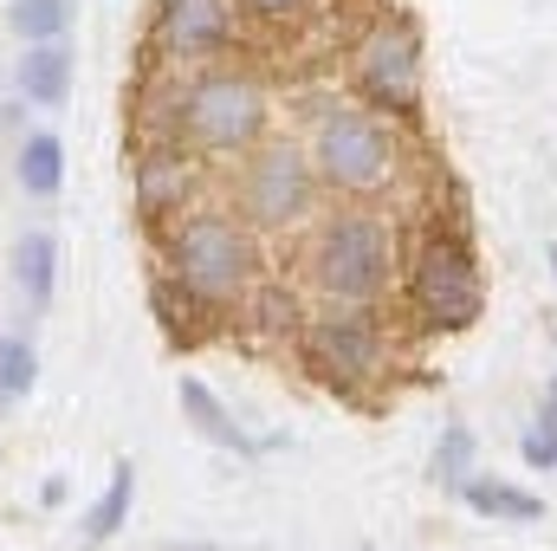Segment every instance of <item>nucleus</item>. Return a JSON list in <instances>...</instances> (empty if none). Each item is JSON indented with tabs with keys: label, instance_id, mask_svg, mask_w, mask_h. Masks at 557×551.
<instances>
[{
	"label": "nucleus",
	"instance_id": "f257e3e1",
	"mask_svg": "<svg viewBox=\"0 0 557 551\" xmlns=\"http://www.w3.org/2000/svg\"><path fill=\"white\" fill-rule=\"evenodd\" d=\"M260 234L234 215V208H188L169 228V273L182 285L188 305L201 311H234L253 285H260Z\"/></svg>",
	"mask_w": 557,
	"mask_h": 551
},
{
	"label": "nucleus",
	"instance_id": "f03ea898",
	"mask_svg": "<svg viewBox=\"0 0 557 551\" xmlns=\"http://www.w3.org/2000/svg\"><path fill=\"white\" fill-rule=\"evenodd\" d=\"M305 273L337 305H383L396 292V279H403V234H396L389 215L344 208L311 234Z\"/></svg>",
	"mask_w": 557,
	"mask_h": 551
},
{
	"label": "nucleus",
	"instance_id": "7ed1b4c3",
	"mask_svg": "<svg viewBox=\"0 0 557 551\" xmlns=\"http://www.w3.org/2000/svg\"><path fill=\"white\" fill-rule=\"evenodd\" d=\"M267 85L240 65H208L175 91V118L162 137H175L182 149L201 156H247L253 143H267Z\"/></svg>",
	"mask_w": 557,
	"mask_h": 551
},
{
	"label": "nucleus",
	"instance_id": "20e7f679",
	"mask_svg": "<svg viewBox=\"0 0 557 551\" xmlns=\"http://www.w3.org/2000/svg\"><path fill=\"white\" fill-rule=\"evenodd\" d=\"M403 292L416 305V318L428 331H473L480 311H486V273H480V254L460 228L434 221L421 228L416 247L403 254Z\"/></svg>",
	"mask_w": 557,
	"mask_h": 551
},
{
	"label": "nucleus",
	"instance_id": "39448f33",
	"mask_svg": "<svg viewBox=\"0 0 557 551\" xmlns=\"http://www.w3.org/2000/svg\"><path fill=\"white\" fill-rule=\"evenodd\" d=\"M305 156H311V175H318V188H331V195H383V188H396V175H403V131H396V118H383V111H331V118H318V131L305 143Z\"/></svg>",
	"mask_w": 557,
	"mask_h": 551
},
{
	"label": "nucleus",
	"instance_id": "423d86ee",
	"mask_svg": "<svg viewBox=\"0 0 557 551\" xmlns=\"http://www.w3.org/2000/svg\"><path fill=\"white\" fill-rule=\"evenodd\" d=\"M318 208V175H311V156L305 143L292 137H267L240 156V182H234V215L253 228V234H292L305 228Z\"/></svg>",
	"mask_w": 557,
	"mask_h": 551
},
{
	"label": "nucleus",
	"instance_id": "0eeeda50",
	"mask_svg": "<svg viewBox=\"0 0 557 551\" xmlns=\"http://www.w3.org/2000/svg\"><path fill=\"white\" fill-rule=\"evenodd\" d=\"M298 364L337 390V396H357L363 383H376L389 370V338L383 325L370 318V305H344V311H311L298 325Z\"/></svg>",
	"mask_w": 557,
	"mask_h": 551
},
{
	"label": "nucleus",
	"instance_id": "6e6552de",
	"mask_svg": "<svg viewBox=\"0 0 557 551\" xmlns=\"http://www.w3.org/2000/svg\"><path fill=\"white\" fill-rule=\"evenodd\" d=\"M350 85L383 118H416L421 111V33L403 13H376L350 39Z\"/></svg>",
	"mask_w": 557,
	"mask_h": 551
},
{
	"label": "nucleus",
	"instance_id": "1a4fd4ad",
	"mask_svg": "<svg viewBox=\"0 0 557 551\" xmlns=\"http://www.w3.org/2000/svg\"><path fill=\"white\" fill-rule=\"evenodd\" d=\"M240 7L234 0H156V52L162 59H221L234 52Z\"/></svg>",
	"mask_w": 557,
	"mask_h": 551
},
{
	"label": "nucleus",
	"instance_id": "9d476101",
	"mask_svg": "<svg viewBox=\"0 0 557 551\" xmlns=\"http://www.w3.org/2000/svg\"><path fill=\"white\" fill-rule=\"evenodd\" d=\"M131 195H137L143 221H175L188 215V195H195V169H188V149L175 137H149L131 162Z\"/></svg>",
	"mask_w": 557,
	"mask_h": 551
},
{
	"label": "nucleus",
	"instance_id": "9b49d317",
	"mask_svg": "<svg viewBox=\"0 0 557 551\" xmlns=\"http://www.w3.org/2000/svg\"><path fill=\"white\" fill-rule=\"evenodd\" d=\"M72 78H78V59H72V39H46V46H26L13 59V91L39 111H59L72 98Z\"/></svg>",
	"mask_w": 557,
	"mask_h": 551
},
{
	"label": "nucleus",
	"instance_id": "f8f14e48",
	"mask_svg": "<svg viewBox=\"0 0 557 551\" xmlns=\"http://www.w3.org/2000/svg\"><path fill=\"white\" fill-rule=\"evenodd\" d=\"M175 403H182L188 428H195L201 441H214V448H227V454H260V448H267L260 434H247V428L234 421V409H227L201 377H182V383H175Z\"/></svg>",
	"mask_w": 557,
	"mask_h": 551
},
{
	"label": "nucleus",
	"instance_id": "ddd939ff",
	"mask_svg": "<svg viewBox=\"0 0 557 551\" xmlns=\"http://www.w3.org/2000/svg\"><path fill=\"white\" fill-rule=\"evenodd\" d=\"M7 279H13V292H20L33 311H46L52 292H59V241H52L46 228H26V234L13 241V254H7Z\"/></svg>",
	"mask_w": 557,
	"mask_h": 551
},
{
	"label": "nucleus",
	"instance_id": "4468645a",
	"mask_svg": "<svg viewBox=\"0 0 557 551\" xmlns=\"http://www.w3.org/2000/svg\"><path fill=\"white\" fill-rule=\"evenodd\" d=\"M467 513H480V519H506V526H539L545 519V500L532 493V487H519V480H499V474H473L460 493H454Z\"/></svg>",
	"mask_w": 557,
	"mask_h": 551
},
{
	"label": "nucleus",
	"instance_id": "2eb2a0df",
	"mask_svg": "<svg viewBox=\"0 0 557 551\" xmlns=\"http://www.w3.org/2000/svg\"><path fill=\"white\" fill-rule=\"evenodd\" d=\"M131 506H137V467H131V461H117V467H111V480H104V493H98V500L85 506V519H78V546L104 551L117 532H124Z\"/></svg>",
	"mask_w": 557,
	"mask_h": 551
},
{
	"label": "nucleus",
	"instance_id": "dca6fc26",
	"mask_svg": "<svg viewBox=\"0 0 557 551\" xmlns=\"http://www.w3.org/2000/svg\"><path fill=\"white\" fill-rule=\"evenodd\" d=\"M13 182L33 201H52L65 188V137L59 131H26V137L13 143Z\"/></svg>",
	"mask_w": 557,
	"mask_h": 551
},
{
	"label": "nucleus",
	"instance_id": "f3484780",
	"mask_svg": "<svg viewBox=\"0 0 557 551\" xmlns=\"http://www.w3.org/2000/svg\"><path fill=\"white\" fill-rule=\"evenodd\" d=\"M428 474H434V487H441V493H460V487L480 474V441H473V428H467V421H447V428L434 434Z\"/></svg>",
	"mask_w": 557,
	"mask_h": 551
},
{
	"label": "nucleus",
	"instance_id": "a211bd4d",
	"mask_svg": "<svg viewBox=\"0 0 557 551\" xmlns=\"http://www.w3.org/2000/svg\"><path fill=\"white\" fill-rule=\"evenodd\" d=\"M7 33L20 46H46L72 33V0H7Z\"/></svg>",
	"mask_w": 557,
	"mask_h": 551
},
{
	"label": "nucleus",
	"instance_id": "6ab92c4d",
	"mask_svg": "<svg viewBox=\"0 0 557 551\" xmlns=\"http://www.w3.org/2000/svg\"><path fill=\"white\" fill-rule=\"evenodd\" d=\"M33 383H39V344L20 331H0V403L33 396Z\"/></svg>",
	"mask_w": 557,
	"mask_h": 551
},
{
	"label": "nucleus",
	"instance_id": "aec40b11",
	"mask_svg": "<svg viewBox=\"0 0 557 551\" xmlns=\"http://www.w3.org/2000/svg\"><path fill=\"white\" fill-rule=\"evenodd\" d=\"M519 461L539 467V474H557V421H545V415L525 421V434H519Z\"/></svg>",
	"mask_w": 557,
	"mask_h": 551
},
{
	"label": "nucleus",
	"instance_id": "412c9836",
	"mask_svg": "<svg viewBox=\"0 0 557 551\" xmlns=\"http://www.w3.org/2000/svg\"><path fill=\"white\" fill-rule=\"evenodd\" d=\"M234 7H240L247 20H260V26H292L311 0H234Z\"/></svg>",
	"mask_w": 557,
	"mask_h": 551
},
{
	"label": "nucleus",
	"instance_id": "4be33fe9",
	"mask_svg": "<svg viewBox=\"0 0 557 551\" xmlns=\"http://www.w3.org/2000/svg\"><path fill=\"white\" fill-rule=\"evenodd\" d=\"M39 500H46V506H59V500H65V474H52V480L39 487Z\"/></svg>",
	"mask_w": 557,
	"mask_h": 551
},
{
	"label": "nucleus",
	"instance_id": "5701e85b",
	"mask_svg": "<svg viewBox=\"0 0 557 551\" xmlns=\"http://www.w3.org/2000/svg\"><path fill=\"white\" fill-rule=\"evenodd\" d=\"M539 415H545V421H557V370H552V383H545V403H539Z\"/></svg>",
	"mask_w": 557,
	"mask_h": 551
},
{
	"label": "nucleus",
	"instance_id": "b1692460",
	"mask_svg": "<svg viewBox=\"0 0 557 551\" xmlns=\"http://www.w3.org/2000/svg\"><path fill=\"white\" fill-rule=\"evenodd\" d=\"M169 551H221V546H208V539H182V546H169Z\"/></svg>",
	"mask_w": 557,
	"mask_h": 551
},
{
	"label": "nucleus",
	"instance_id": "393cba45",
	"mask_svg": "<svg viewBox=\"0 0 557 551\" xmlns=\"http://www.w3.org/2000/svg\"><path fill=\"white\" fill-rule=\"evenodd\" d=\"M545 260H552V279H557V247H552V254H545Z\"/></svg>",
	"mask_w": 557,
	"mask_h": 551
}]
</instances>
